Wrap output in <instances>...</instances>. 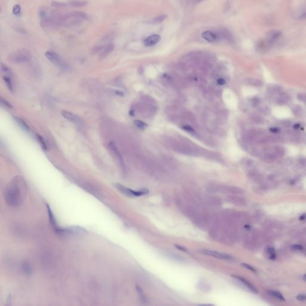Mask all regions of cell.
<instances>
[{"label":"cell","mask_w":306,"mask_h":306,"mask_svg":"<svg viewBox=\"0 0 306 306\" xmlns=\"http://www.w3.org/2000/svg\"><path fill=\"white\" fill-rule=\"evenodd\" d=\"M26 184L21 177L14 178L8 184L5 191L4 196L7 203L13 206L20 204L26 194Z\"/></svg>","instance_id":"cell-1"},{"label":"cell","mask_w":306,"mask_h":306,"mask_svg":"<svg viewBox=\"0 0 306 306\" xmlns=\"http://www.w3.org/2000/svg\"><path fill=\"white\" fill-rule=\"evenodd\" d=\"M31 54L26 49H20L13 52L10 56V60L15 63H26L31 60Z\"/></svg>","instance_id":"cell-2"},{"label":"cell","mask_w":306,"mask_h":306,"mask_svg":"<svg viewBox=\"0 0 306 306\" xmlns=\"http://www.w3.org/2000/svg\"><path fill=\"white\" fill-rule=\"evenodd\" d=\"M117 188H118V190H120L121 193L123 194L129 196H135V197H139L144 194H146L148 193V191L147 190H142L140 191H134L133 190H131L130 188H126L120 184L116 185Z\"/></svg>","instance_id":"cell-3"},{"label":"cell","mask_w":306,"mask_h":306,"mask_svg":"<svg viewBox=\"0 0 306 306\" xmlns=\"http://www.w3.org/2000/svg\"><path fill=\"white\" fill-rule=\"evenodd\" d=\"M46 57L51 62L59 66H63L64 63L62 58L56 53L51 51H47L45 53Z\"/></svg>","instance_id":"cell-4"},{"label":"cell","mask_w":306,"mask_h":306,"mask_svg":"<svg viewBox=\"0 0 306 306\" xmlns=\"http://www.w3.org/2000/svg\"><path fill=\"white\" fill-rule=\"evenodd\" d=\"M62 115L65 118L68 120L69 121L77 124L81 125L82 124V121L81 118L77 115L66 111H62L61 112Z\"/></svg>","instance_id":"cell-5"},{"label":"cell","mask_w":306,"mask_h":306,"mask_svg":"<svg viewBox=\"0 0 306 306\" xmlns=\"http://www.w3.org/2000/svg\"><path fill=\"white\" fill-rule=\"evenodd\" d=\"M201 252L204 255L213 256H215V257H216L218 258H221V259H232V257L229 255H227V254H224V253H220V252H216V251H209V250H202V251H201Z\"/></svg>","instance_id":"cell-6"},{"label":"cell","mask_w":306,"mask_h":306,"mask_svg":"<svg viewBox=\"0 0 306 306\" xmlns=\"http://www.w3.org/2000/svg\"><path fill=\"white\" fill-rule=\"evenodd\" d=\"M109 148L111 150V151L112 153V154L115 155V157L117 158V159L118 160L121 166H123V159L122 155L120 152V151L118 150V148L117 147L116 145L114 142H111L109 143Z\"/></svg>","instance_id":"cell-7"},{"label":"cell","mask_w":306,"mask_h":306,"mask_svg":"<svg viewBox=\"0 0 306 306\" xmlns=\"http://www.w3.org/2000/svg\"><path fill=\"white\" fill-rule=\"evenodd\" d=\"M281 36V32L279 31H271L268 32L266 36V40L268 41L272 45Z\"/></svg>","instance_id":"cell-8"},{"label":"cell","mask_w":306,"mask_h":306,"mask_svg":"<svg viewBox=\"0 0 306 306\" xmlns=\"http://www.w3.org/2000/svg\"><path fill=\"white\" fill-rule=\"evenodd\" d=\"M161 40V37L158 35H153L147 37L144 41V44L147 47H151L157 44Z\"/></svg>","instance_id":"cell-9"},{"label":"cell","mask_w":306,"mask_h":306,"mask_svg":"<svg viewBox=\"0 0 306 306\" xmlns=\"http://www.w3.org/2000/svg\"><path fill=\"white\" fill-rule=\"evenodd\" d=\"M271 46L272 44L265 39L258 43L256 45V50L260 53H265L268 50Z\"/></svg>","instance_id":"cell-10"},{"label":"cell","mask_w":306,"mask_h":306,"mask_svg":"<svg viewBox=\"0 0 306 306\" xmlns=\"http://www.w3.org/2000/svg\"><path fill=\"white\" fill-rule=\"evenodd\" d=\"M202 37L204 38L205 40H206L210 43L216 42L219 39V36L218 35H216V34H215L210 31H204V32L202 33Z\"/></svg>","instance_id":"cell-11"},{"label":"cell","mask_w":306,"mask_h":306,"mask_svg":"<svg viewBox=\"0 0 306 306\" xmlns=\"http://www.w3.org/2000/svg\"><path fill=\"white\" fill-rule=\"evenodd\" d=\"M233 277H234L235 278L239 280H240L243 284L245 285V286H246V288L252 293L254 294H258V291L257 290L256 288H255V287L249 282H248V280H246V279H243V277H240V276H234V275H233Z\"/></svg>","instance_id":"cell-12"},{"label":"cell","mask_w":306,"mask_h":306,"mask_svg":"<svg viewBox=\"0 0 306 306\" xmlns=\"http://www.w3.org/2000/svg\"><path fill=\"white\" fill-rule=\"evenodd\" d=\"M219 35L223 38L224 40L229 41V42H233L234 40L233 37L231 35V34L226 29H221L219 31Z\"/></svg>","instance_id":"cell-13"},{"label":"cell","mask_w":306,"mask_h":306,"mask_svg":"<svg viewBox=\"0 0 306 306\" xmlns=\"http://www.w3.org/2000/svg\"><path fill=\"white\" fill-rule=\"evenodd\" d=\"M114 49V45L112 43H109L106 44L105 46H103L102 50L100 52V57H105L109 53L113 50Z\"/></svg>","instance_id":"cell-14"},{"label":"cell","mask_w":306,"mask_h":306,"mask_svg":"<svg viewBox=\"0 0 306 306\" xmlns=\"http://www.w3.org/2000/svg\"><path fill=\"white\" fill-rule=\"evenodd\" d=\"M290 99L289 96L286 93H281L277 99V103L280 105L286 103Z\"/></svg>","instance_id":"cell-15"},{"label":"cell","mask_w":306,"mask_h":306,"mask_svg":"<svg viewBox=\"0 0 306 306\" xmlns=\"http://www.w3.org/2000/svg\"><path fill=\"white\" fill-rule=\"evenodd\" d=\"M14 119L15 120L16 122L17 123V124L25 131L28 132L29 131V126L25 123L23 120H22L21 118L17 117H14Z\"/></svg>","instance_id":"cell-16"},{"label":"cell","mask_w":306,"mask_h":306,"mask_svg":"<svg viewBox=\"0 0 306 306\" xmlns=\"http://www.w3.org/2000/svg\"><path fill=\"white\" fill-rule=\"evenodd\" d=\"M246 81L248 84L255 87H261L262 85V82L261 80L256 78H248Z\"/></svg>","instance_id":"cell-17"},{"label":"cell","mask_w":306,"mask_h":306,"mask_svg":"<svg viewBox=\"0 0 306 306\" xmlns=\"http://www.w3.org/2000/svg\"><path fill=\"white\" fill-rule=\"evenodd\" d=\"M268 293L271 296H273V297L276 298V299H277V300H280L281 301H285V299L284 297L283 296V295L280 292H278L277 291H269Z\"/></svg>","instance_id":"cell-18"},{"label":"cell","mask_w":306,"mask_h":306,"mask_svg":"<svg viewBox=\"0 0 306 306\" xmlns=\"http://www.w3.org/2000/svg\"><path fill=\"white\" fill-rule=\"evenodd\" d=\"M262 159L267 161V162H271V161H273L275 158H276V156L275 155V154L273 153H265L264 154H263L262 155Z\"/></svg>","instance_id":"cell-19"},{"label":"cell","mask_w":306,"mask_h":306,"mask_svg":"<svg viewBox=\"0 0 306 306\" xmlns=\"http://www.w3.org/2000/svg\"><path fill=\"white\" fill-rule=\"evenodd\" d=\"M285 150L283 148L280 147V146H276L274 148V153L276 157H282L285 155Z\"/></svg>","instance_id":"cell-20"},{"label":"cell","mask_w":306,"mask_h":306,"mask_svg":"<svg viewBox=\"0 0 306 306\" xmlns=\"http://www.w3.org/2000/svg\"><path fill=\"white\" fill-rule=\"evenodd\" d=\"M37 140L39 142L41 147H42V148L45 150V151H47V144H46V142L44 140V139L40 135H38L37 136Z\"/></svg>","instance_id":"cell-21"},{"label":"cell","mask_w":306,"mask_h":306,"mask_svg":"<svg viewBox=\"0 0 306 306\" xmlns=\"http://www.w3.org/2000/svg\"><path fill=\"white\" fill-rule=\"evenodd\" d=\"M87 2L86 1H72L70 2V5L74 7H83L87 5Z\"/></svg>","instance_id":"cell-22"},{"label":"cell","mask_w":306,"mask_h":306,"mask_svg":"<svg viewBox=\"0 0 306 306\" xmlns=\"http://www.w3.org/2000/svg\"><path fill=\"white\" fill-rule=\"evenodd\" d=\"M167 17V15L166 14H162L160 16H158L155 18H154L152 20L153 23H160L163 22Z\"/></svg>","instance_id":"cell-23"},{"label":"cell","mask_w":306,"mask_h":306,"mask_svg":"<svg viewBox=\"0 0 306 306\" xmlns=\"http://www.w3.org/2000/svg\"><path fill=\"white\" fill-rule=\"evenodd\" d=\"M4 80L6 84V86L7 87H8V90H10V91H13V84H12V82H11V80L10 79V78L8 76H5L4 77Z\"/></svg>","instance_id":"cell-24"},{"label":"cell","mask_w":306,"mask_h":306,"mask_svg":"<svg viewBox=\"0 0 306 306\" xmlns=\"http://www.w3.org/2000/svg\"><path fill=\"white\" fill-rule=\"evenodd\" d=\"M134 123H135L136 126H137L138 128H139L141 129H144L147 126V124L146 123H145L144 122H143L142 121L138 120H135L134 121Z\"/></svg>","instance_id":"cell-25"},{"label":"cell","mask_w":306,"mask_h":306,"mask_svg":"<svg viewBox=\"0 0 306 306\" xmlns=\"http://www.w3.org/2000/svg\"><path fill=\"white\" fill-rule=\"evenodd\" d=\"M267 252L270 255L269 258L270 259H272V260L276 259V251L273 248H271V247L268 248L267 249Z\"/></svg>","instance_id":"cell-26"},{"label":"cell","mask_w":306,"mask_h":306,"mask_svg":"<svg viewBox=\"0 0 306 306\" xmlns=\"http://www.w3.org/2000/svg\"><path fill=\"white\" fill-rule=\"evenodd\" d=\"M268 90L271 93H278L281 90V88L279 87L278 86H271L270 87L268 88Z\"/></svg>","instance_id":"cell-27"},{"label":"cell","mask_w":306,"mask_h":306,"mask_svg":"<svg viewBox=\"0 0 306 306\" xmlns=\"http://www.w3.org/2000/svg\"><path fill=\"white\" fill-rule=\"evenodd\" d=\"M251 118L252 119V121L256 123H261L264 121V118L258 115H253Z\"/></svg>","instance_id":"cell-28"},{"label":"cell","mask_w":306,"mask_h":306,"mask_svg":"<svg viewBox=\"0 0 306 306\" xmlns=\"http://www.w3.org/2000/svg\"><path fill=\"white\" fill-rule=\"evenodd\" d=\"M1 103L2 106H5V108H12V106L11 105V104L9 103V102H7L6 100L2 99V98H1Z\"/></svg>","instance_id":"cell-29"},{"label":"cell","mask_w":306,"mask_h":306,"mask_svg":"<svg viewBox=\"0 0 306 306\" xmlns=\"http://www.w3.org/2000/svg\"><path fill=\"white\" fill-rule=\"evenodd\" d=\"M20 12V7L19 5L16 4L14 6L13 9V13L14 14H18Z\"/></svg>","instance_id":"cell-30"},{"label":"cell","mask_w":306,"mask_h":306,"mask_svg":"<svg viewBox=\"0 0 306 306\" xmlns=\"http://www.w3.org/2000/svg\"><path fill=\"white\" fill-rule=\"evenodd\" d=\"M241 265H242L244 268H246V269H248V270H249L252 271V272H254V273H256V270H255V268H254L253 267H252L251 265H248V264H245V263H242Z\"/></svg>","instance_id":"cell-31"},{"label":"cell","mask_w":306,"mask_h":306,"mask_svg":"<svg viewBox=\"0 0 306 306\" xmlns=\"http://www.w3.org/2000/svg\"><path fill=\"white\" fill-rule=\"evenodd\" d=\"M291 249L294 251H300L303 249V247H302V246H301L300 245L295 244V245H293L291 246Z\"/></svg>","instance_id":"cell-32"},{"label":"cell","mask_w":306,"mask_h":306,"mask_svg":"<svg viewBox=\"0 0 306 306\" xmlns=\"http://www.w3.org/2000/svg\"><path fill=\"white\" fill-rule=\"evenodd\" d=\"M136 288H137V290H138V293H139V294H140V296H141L140 297H141V300H142L143 302H145V295H144V294H143V292H142V290H141V288H139L138 286Z\"/></svg>","instance_id":"cell-33"},{"label":"cell","mask_w":306,"mask_h":306,"mask_svg":"<svg viewBox=\"0 0 306 306\" xmlns=\"http://www.w3.org/2000/svg\"><path fill=\"white\" fill-rule=\"evenodd\" d=\"M296 298L297 300H298L300 301H306V295H304V294L298 295L296 297Z\"/></svg>","instance_id":"cell-34"},{"label":"cell","mask_w":306,"mask_h":306,"mask_svg":"<svg viewBox=\"0 0 306 306\" xmlns=\"http://www.w3.org/2000/svg\"><path fill=\"white\" fill-rule=\"evenodd\" d=\"M270 132H271L272 133H277L280 132V128L277 127H272L270 129Z\"/></svg>","instance_id":"cell-35"},{"label":"cell","mask_w":306,"mask_h":306,"mask_svg":"<svg viewBox=\"0 0 306 306\" xmlns=\"http://www.w3.org/2000/svg\"><path fill=\"white\" fill-rule=\"evenodd\" d=\"M294 113H295L297 115H298L299 114H301V109L300 108V106H295V108H294Z\"/></svg>","instance_id":"cell-36"},{"label":"cell","mask_w":306,"mask_h":306,"mask_svg":"<svg viewBox=\"0 0 306 306\" xmlns=\"http://www.w3.org/2000/svg\"><path fill=\"white\" fill-rule=\"evenodd\" d=\"M260 102V100L259 99H258V98H254L253 99H252V104L254 106H256L258 105V104Z\"/></svg>","instance_id":"cell-37"},{"label":"cell","mask_w":306,"mask_h":306,"mask_svg":"<svg viewBox=\"0 0 306 306\" xmlns=\"http://www.w3.org/2000/svg\"><path fill=\"white\" fill-rule=\"evenodd\" d=\"M52 5L53 6H55V7H63L65 6V5L63 3H61V2H52Z\"/></svg>","instance_id":"cell-38"},{"label":"cell","mask_w":306,"mask_h":306,"mask_svg":"<svg viewBox=\"0 0 306 306\" xmlns=\"http://www.w3.org/2000/svg\"><path fill=\"white\" fill-rule=\"evenodd\" d=\"M217 83L219 85H224L225 84V81L222 78H219L217 80Z\"/></svg>","instance_id":"cell-39"},{"label":"cell","mask_w":306,"mask_h":306,"mask_svg":"<svg viewBox=\"0 0 306 306\" xmlns=\"http://www.w3.org/2000/svg\"><path fill=\"white\" fill-rule=\"evenodd\" d=\"M184 129L185 130L190 132H193V131H194L193 129L191 127L189 126H184Z\"/></svg>","instance_id":"cell-40"},{"label":"cell","mask_w":306,"mask_h":306,"mask_svg":"<svg viewBox=\"0 0 306 306\" xmlns=\"http://www.w3.org/2000/svg\"><path fill=\"white\" fill-rule=\"evenodd\" d=\"M175 247H176V248H178V249H179V250H181V251H185V252H186V251H187V249H185V248H184V247H182V246H179V245H175Z\"/></svg>","instance_id":"cell-41"},{"label":"cell","mask_w":306,"mask_h":306,"mask_svg":"<svg viewBox=\"0 0 306 306\" xmlns=\"http://www.w3.org/2000/svg\"><path fill=\"white\" fill-rule=\"evenodd\" d=\"M300 162L301 164L304 165V166H306V158H302L300 160Z\"/></svg>","instance_id":"cell-42"},{"label":"cell","mask_w":306,"mask_h":306,"mask_svg":"<svg viewBox=\"0 0 306 306\" xmlns=\"http://www.w3.org/2000/svg\"><path fill=\"white\" fill-rule=\"evenodd\" d=\"M300 124H295L294 126V128L295 129H298V128H300Z\"/></svg>","instance_id":"cell-43"},{"label":"cell","mask_w":306,"mask_h":306,"mask_svg":"<svg viewBox=\"0 0 306 306\" xmlns=\"http://www.w3.org/2000/svg\"><path fill=\"white\" fill-rule=\"evenodd\" d=\"M306 218V214H304V215H301V217L300 218V220H304V219H305Z\"/></svg>","instance_id":"cell-44"},{"label":"cell","mask_w":306,"mask_h":306,"mask_svg":"<svg viewBox=\"0 0 306 306\" xmlns=\"http://www.w3.org/2000/svg\"><path fill=\"white\" fill-rule=\"evenodd\" d=\"M303 280H304V281H306V274H304V275L303 276Z\"/></svg>","instance_id":"cell-45"},{"label":"cell","mask_w":306,"mask_h":306,"mask_svg":"<svg viewBox=\"0 0 306 306\" xmlns=\"http://www.w3.org/2000/svg\"><path fill=\"white\" fill-rule=\"evenodd\" d=\"M304 102H306V98H305V100H304Z\"/></svg>","instance_id":"cell-46"}]
</instances>
